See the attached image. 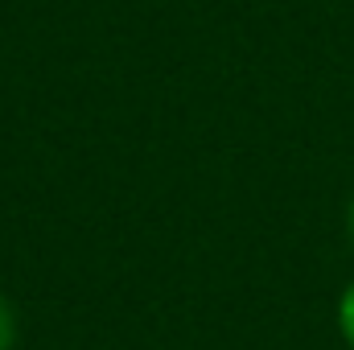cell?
<instances>
[{
    "label": "cell",
    "instance_id": "6da1fadb",
    "mask_svg": "<svg viewBox=\"0 0 354 350\" xmlns=\"http://www.w3.org/2000/svg\"><path fill=\"white\" fill-rule=\"evenodd\" d=\"M338 330H342V338H346L351 350H354V280L346 284V293H342V301H338Z\"/></svg>",
    "mask_w": 354,
    "mask_h": 350
},
{
    "label": "cell",
    "instance_id": "7a4b0ae2",
    "mask_svg": "<svg viewBox=\"0 0 354 350\" xmlns=\"http://www.w3.org/2000/svg\"><path fill=\"white\" fill-rule=\"evenodd\" d=\"M17 347V313L8 305V297L0 293V350H12Z\"/></svg>",
    "mask_w": 354,
    "mask_h": 350
},
{
    "label": "cell",
    "instance_id": "3957f363",
    "mask_svg": "<svg viewBox=\"0 0 354 350\" xmlns=\"http://www.w3.org/2000/svg\"><path fill=\"white\" fill-rule=\"evenodd\" d=\"M346 231H351V239H354V198H351V210H346Z\"/></svg>",
    "mask_w": 354,
    "mask_h": 350
}]
</instances>
